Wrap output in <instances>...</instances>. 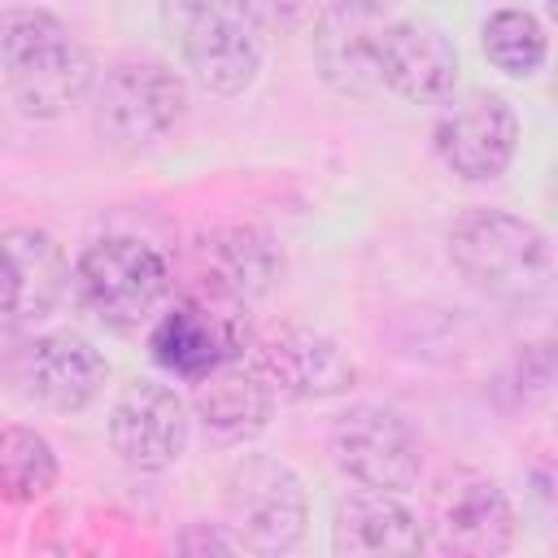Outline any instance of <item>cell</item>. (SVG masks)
<instances>
[{
    "label": "cell",
    "instance_id": "obj_10",
    "mask_svg": "<svg viewBox=\"0 0 558 558\" xmlns=\"http://www.w3.org/2000/svg\"><path fill=\"white\" fill-rule=\"evenodd\" d=\"M519 148V118L510 100L497 92H471L462 96L436 126V153L440 161L466 179V183H488L497 179Z\"/></svg>",
    "mask_w": 558,
    "mask_h": 558
},
{
    "label": "cell",
    "instance_id": "obj_13",
    "mask_svg": "<svg viewBox=\"0 0 558 558\" xmlns=\"http://www.w3.org/2000/svg\"><path fill=\"white\" fill-rule=\"evenodd\" d=\"M253 366H257V375L270 384V392L296 397V401L349 392L353 379H357L349 353H344L331 336L310 331V327H288V331L262 340Z\"/></svg>",
    "mask_w": 558,
    "mask_h": 558
},
{
    "label": "cell",
    "instance_id": "obj_4",
    "mask_svg": "<svg viewBox=\"0 0 558 558\" xmlns=\"http://www.w3.org/2000/svg\"><path fill=\"white\" fill-rule=\"evenodd\" d=\"M310 506L292 466L275 458H244L227 475V527L231 541L257 554L292 549L305 532Z\"/></svg>",
    "mask_w": 558,
    "mask_h": 558
},
{
    "label": "cell",
    "instance_id": "obj_19",
    "mask_svg": "<svg viewBox=\"0 0 558 558\" xmlns=\"http://www.w3.org/2000/svg\"><path fill=\"white\" fill-rule=\"evenodd\" d=\"M331 549L344 558H392V554H418L423 549V527L418 519L392 501V493H357L340 501L336 527H331Z\"/></svg>",
    "mask_w": 558,
    "mask_h": 558
},
{
    "label": "cell",
    "instance_id": "obj_11",
    "mask_svg": "<svg viewBox=\"0 0 558 558\" xmlns=\"http://www.w3.org/2000/svg\"><path fill=\"white\" fill-rule=\"evenodd\" d=\"M388 13L379 0H336L323 9L314 26V61L318 74L344 96L379 92V44L388 31Z\"/></svg>",
    "mask_w": 558,
    "mask_h": 558
},
{
    "label": "cell",
    "instance_id": "obj_2",
    "mask_svg": "<svg viewBox=\"0 0 558 558\" xmlns=\"http://www.w3.org/2000/svg\"><path fill=\"white\" fill-rule=\"evenodd\" d=\"M449 257L471 288L493 301H532L549 283L545 235L506 209H471L449 227Z\"/></svg>",
    "mask_w": 558,
    "mask_h": 558
},
{
    "label": "cell",
    "instance_id": "obj_16",
    "mask_svg": "<svg viewBox=\"0 0 558 558\" xmlns=\"http://www.w3.org/2000/svg\"><path fill=\"white\" fill-rule=\"evenodd\" d=\"M22 379L39 405H48L57 414H74L96 401V392L109 379V362L96 353L92 340H83L74 331H52L26 349Z\"/></svg>",
    "mask_w": 558,
    "mask_h": 558
},
{
    "label": "cell",
    "instance_id": "obj_8",
    "mask_svg": "<svg viewBox=\"0 0 558 558\" xmlns=\"http://www.w3.org/2000/svg\"><path fill=\"white\" fill-rule=\"evenodd\" d=\"M183 61L205 92L235 96L257 78L262 26L235 0H201L183 17Z\"/></svg>",
    "mask_w": 558,
    "mask_h": 558
},
{
    "label": "cell",
    "instance_id": "obj_6",
    "mask_svg": "<svg viewBox=\"0 0 558 558\" xmlns=\"http://www.w3.org/2000/svg\"><path fill=\"white\" fill-rule=\"evenodd\" d=\"M336 466L375 493H405L418 484L423 445L414 427L388 405H353L331 423Z\"/></svg>",
    "mask_w": 558,
    "mask_h": 558
},
{
    "label": "cell",
    "instance_id": "obj_21",
    "mask_svg": "<svg viewBox=\"0 0 558 558\" xmlns=\"http://www.w3.org/2000/svg\"><path fill=\"white\" fill-rule=\"evenodd\" d=\"M484 57L510 78H532L545 65V26L527 9H497L484 22Z\"/></svg>",
    "mask_w": 558,
    "mask_h": 558
},
{
    "label": "cell",
    "instance_id": "obj_15",
    "mask_svg": "<svg viewBox=\"0 0 558 558\" xmlns=\"http://www.w3.org/2000/svg\"><path fill=\"white\" fill-rule=\"evenodd\" d=\"M196 262V288L231 296V301H253L279 279V248L266 231L257 227H214L192 244Z\"/></svg>",
    "mask_w": 558,
    "mask_h": 558
},
{
    "label": "cell",
    "instance_id": "obj_7",
    "mask_svg": "<svg viewBox=\"0 0 558 558\" xmlns=\"http://www.w3.org/2000/svg\"><path fill=\"white\" fill-rule=\"evenodd\" d=\"M187 105L183 78L161 61H122L96 92V126L118 148H144L161 140Z\"/></svg>",
    "mask_w": 558,
    "mask_h": 558
},
{
    "label": "cell",
    "instance_id": "obj_22",
    "mask_svg": "<svg viewBox=\"0 0 558 558\" xmlns=\"http://www.w3.org/2000/svg\"><path fill=\"white\" fill-rule=\"evenodd\" d=\"M235 4L248 9L257 26H270V22H288V17L296 13L301 0H235Z\"/></svg>",
    "mask_w": 558,
    "mask_h": 558
},
{
    "label": "cell",
    "instance_id": "obj_12",
    "mask_svg": "<svg viewBox=\"0 0 558 558\" xmlns=\"http://www.w3.org/2000/svg\"><path fill=\"white\" fill-rule=\"evenodd\" d=\"M379 83L414 105H440L458 83V48L453 39L423 17L388 22L379 44Z\"/></svg>",
    "mask_w": 558,
    "mask_h": 558
},
{
    "label": "cell",
    "instance_id": "obj_17",
    "mask_svg": "<svg viewBox=\"0 0 558 558\" xmlns=\"http://www.w3.org/2000/svg\"><path fill=\"white\" fill-rule=\"evenodd\" d=\"M436 532L440 545L453 554H506L514 541V514L493 480L466 475L453 488H445L436 506Z\"/></svg>",
    "mask_w": 558,
    "mask_h": 558
},
{
    "label": "cell",
    "instance_id": "obj_3",
    "mask_svg": "<svg viewBox=\"0 0 558 558\" xmlns=\"http://www.w3.org/2000/svg\"><path fill=\"white\" fill-rule=\"evenodd\" d=\"M74 288L100 323L126 331L157 314L170 292V266L157 248L131 235H109L83 248L74 266Z\"/></svg>",
    "mask_w": 558,
    "mask_h": 558
},
{
    "label": "cell",
    "instance_id": "obj_14",
    "mask_svg": "<svg viewBox=\"0 0 558 558\" xmlns=\"http://www.w3.org/2000/svg\"><path fill=\"white\" fill-rule=\"evenodd\" d=\"M70 266L48 231L13 227L0 231V314L13 323L44 318L61 305Z\"/></svg>",
    "mask_w": 558,
    "mask_h": 558
},
{
    "label": "cell",
    "instance_id": "obj_5",
    "mask_svg": "<svg viewBox=\"0 0 558 558\" xmlns=\"http://www.w3.org/2000/svg\"><path fill=\"white\" fill-rule=\"evenodd\" d=\"M244 344H248L244 305L205 288H192L174 310H166L148 336L153 357L183 379H201L205 371L240 357Z\"/></svg>",
    "mask_w": 558,
    "mask_h": 558
},
{
    "label": "cell",
    "instance_id": "obj_23",
    "mask_svg": "<svg viewBox=\"0 0 558 558\" xmlns=\"http://www.w3.org/2000/svg\"><path fill=\"white\" fill-rule=\"evenodd\" d=\"M13 344H17V327H13V318H4V314H0V362L9 357V349H13Z\"/></svg>",
    "mask_w": 558,
    "mask_h": 558
},
{
    "label": "cell",
    "instance_id": "obj_9",
    "mask_svg": "<svg viewBox=\"0 0 558 558\" xmlns=\"http://www.w3.org/2000/svg\"><path fill=\"white\" fill-rule=\"evenodd\" d=\"M109 445L135 471H166L187 449V410L174 388L135 379L109 410Z\"/></svg>",
    "mask_w": 558,
    "mask_h": 558
},
{
    "label": "cell",
    "instance_id": "obj_1",
    "mask_svg": "<svg viewBox=\"0 0 558 558\" xmlns=\"http://www.w3.org/2000/svg\"><path fill=\"white\" fill-rule=\"evenodd\" d=\"M0 61L13 100L31 118H61L92 87L87 48L44 9H13L0 17Z\"/></svg>",
    "mask_w": 558,
    "mask_h": 558
},
{
    "label": "cell",
    "instance_id": "obj_18",
    "mask_svg": "<svg viewBox=\"0 0 558 558\" xmlns=\"http://www.w3.org/2000/svg\"><path fill=\"white\" fill-rule=\"evenodd\" d=\"M192 384H196L192 405H196L201 423H205L214 436H222V440H244V436H253V432L266 427L270 405H275V392H270V384L257 375L253 362L244 366L240 357H231V362L205 371V375L192 379Z\"/></svg>",
    "mask_w": 558,
    "mask_h": 558
},
{
    "label": "cell",
    "instance_id": "obj_20",
    "mask_svg": "<svg viewBox=\"0 0 558 558\" xmlns=\"http://www.w3.org/2000/svg\"><path fill=\"white\" fill-rule=\"evenodd\" d=\"M57 484V453L35 427L0 432V497L4 501H39Z\"/></svg>",
    "mask_w": 558,
    "mask_h": 558
}]
</instances>
